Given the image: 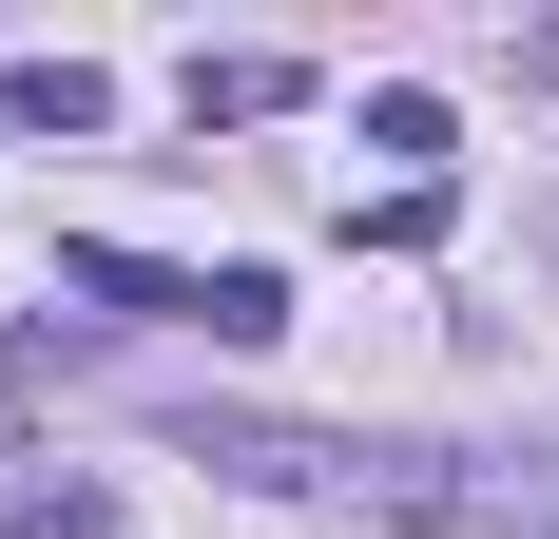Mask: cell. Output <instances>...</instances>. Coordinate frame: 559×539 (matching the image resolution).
Masks as SVG:
<instances>
[{"instance_id": "5b68a950", "label": "cell", "mask_w": 559, "mask_h": 539, "mask_svg": "<svg viewBox=\"0 0 559 539\" xmlns=\"http://www.w3.org/2000/svg\"><path fill=\"white\" fill-rule=\"evenodd\" d=\"M367 155H405V193H444V155H463V97L386 77V97H367Z\"/></svg>"}, {"instance_id": "8992f818", "label": "cell", "mask_w": 559, "mask_h": 539, "mask_svg": "<svg viewBox=\"0 0 559 539\" xmlns=\"http://www.w3.org/2000/svg\"><path fill=\"white\" fill-rule=\"evenodd\" d=\"M0 539H116V482H78V463H58V482L0 501Z\"/></svg>"}, {"instance_id": "7a4b0ae2", "label": "cell", "mask_w": 559, "mask_h": 539, "mask_svg": "<svg viewBox=\"0 0 559 539\" xmlns=\"http://www.w3.org/2000/svg\"><path fill=\"white\" fill-rule=\"evenodd\" d=\"M444 520H463V539H559V443H540V463H463Z\"/></svg>"}, {"instance_id": "6da1fadb", "label": "cell", "mask_w": 559, "mask_h": 539, "mask_svg": "<svg viewBox=\"0 0 559 539\" xmlns=\"http://www.w3.org/2000/svg\"><path fill=\"white\" fill-rule=\"evenodd\" d=\"M58 289H78V309H135V327H213V347H271V327H289V270H271V251L155 270V251H97V231H78V251H58Z\"/></svg>"}, {"instance_id": "3957f363", "label": "cell", "mask_w": 559, "mask_h": 539, "mask_svg": "<svg viewBox=\"0 0 559 539\" xmlns=\"http://www.w3.org/2000/svg\"><path fill=\"white\" fill-rule=\"evenodd\" d=\"M174 97H193V135H251V116H289V97H309V58H271V39H251V58H193Z\"/></svg>"}, {"instance_id": "277c9868", "label": "cell", "mask_w": 559, "mask_h": 539, "mask_svg": "<svg viewBox=\"0 0 559 539\" xmlns=\"http://www.w3.org/2000/svg\"><path fill=\"white\" fill-rule=\"evenodd\" d=\"M0 116H20V135H97L116 77H97V58H0Z\"/></svg>"}]
</instances>
